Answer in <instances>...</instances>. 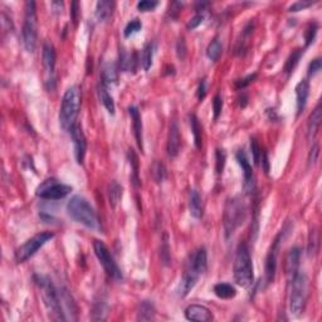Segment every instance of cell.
I'll return each mask as SVG.
<instances>
[{"label":"cell","mask_w":322,"mask_h":322,"mask_svg":"<svg viewBox=\"0 0 322 322\" xmlns=\"http://www.w3.org/2000/svg\"><path fill=\"white\" fill-rule=\"evenodd\" d=\"M34 281L39 287L42 299L44 301L45 307L48 310V314L55 321H66V312L63 310L60 294L57 288L52 283V281L47 276H34Z\"/></svg>","instance_id":"obj_1"},{"label":"cell","mask_w":322,"mask_h":322,"mask_svg":"<svg viewBox=\"0 0 322 322\" xmlns=\"http://www.w3.org/2000/svg\"><path fill=\"white\" fill-rule=\"evenodd\" d=\"M81 110V91L77 86L67 88L62 98L59 110V123L64 131H68L76 125Z\"/></svg>","instance_id":"obj_2"},{"label":"cell","mask_w":322,"mask_h":322,"mask_svg":"<svg viewBox=\"0 0 322 322\" xmlns=\"http://www.w3.org/2000/svg\"><path fill=\"white\" fill-rule=\"evenodd\" d=\"M67 213H68V215L72 219L76 220L79 224H83L87 228H100L97 214L83 197L76 195V197L71 198V200L67 203Z\"/></svg>","instance_id":"obj_3"},{"label":"cell","mask_w":322,"mask_h":322,"mask_svg":"<svg viewBox=\"0 0 322 322\" xmlns=\"http://www.w3.org/2000/svg\"><path fill=\"white\" fill-rule=\"evenodd\" d=\"M234 280L242 287H248L254 281L253 263L246 243H241L237 248L234 258Z\"/></svg>","instance_id":"obj_4"},{"label":"cell","mask_w":322,"mask_h":322,"mask_svg":"<svg viewBox=\"0 0 322 322\" xmlns=\"http://www.w3.org/2000/svg\"><path fill=\"white\" fill-rule=\"evenodd\" d=\"M247 217V208L243 200L239 198H232L228 199L227 204H225L224 209V219H223V224H224V232L225 237L229 238L234 234L236 229L241 227L244 223Z\"/></svg>","instance_id":"obj_5"},{"label":"cell","mask_w":322,"mask_h":322,"mask_svg":"<svg viewBox=\"0 0 322 322\" xmlns=\"http://www.w3.org/2000/svg\"><path fill=\"white\" fill-rule=\"evenodd\" d=\"M23 44L26 52L33 53L37 48L38 38V20H37V9H35L34 1H26L25 14H24L23 23Z\"/></svg>","instance_id":"obj_6"},{"label":"cell","mask_w":322,"mask_h":322,"mask_svg":"<svg viewBox=\"0 0 322 322\" xmlns=\"http://www.w3.org/2000/svg\"><path fill=\"white\" fill-rule=\"evenodd\" d=\"M291 295H290V311L294 316H301L305 311L307 301V286L309 280L304 273H297L291 282Z\"/></svg>","instance_id":"obj_7"},{"label":"cell","mask_w":322,"mask_h":322,"mask_svg":"<svg viewBox=\"0 0 322 322\" xmlns=\"http://www.w3.org/2000/svg\"><path fill=\"white\" fill-rule=\"evenodd\" d=\"M54 238V234L52 232H42V233L35 234L30 239L25 242L23 246L19 247L15 252V260L18 263H23L28 261L29 258L34 256L47 242L52 241Z\"/></svg>","instance_id":"obj_8"},{"label":"cell","mask_w":322,"mask_h":322,"mask_svg":"<svg viewBox=\"0 0 322 322\" xmlns=\"http://www.w3.org/2000/svg\"><path fill=\"white\" fill-rule=\"evenodd\" d=\"M72 186L58 181L57 179H47L35 190L38 198L44 200H60L71 194Z\"/></svg>","instance_id":"obj_9"},{"label":"cell","mask_w":322,"mask_h":322,"mask_svg":"<svg viewBox=\"0 0 322 322\" xmlns=\"http://www.w3.org/2000/svg\"><path fill=\"white\" fill-rule=\"evenodd\" d=\"M93 251L96 257H97V260L100 261V263L102 265L103 270L106 271V273H107L111 278H113V280L122 281V272H121L120 267H118L117 263H116L115 258H113L112 254H111L107 246H106L102 241H94Z\"/></svg>","instance_id":"obj_10"},{"label":"cell","mask_w":322,"mask_h":322,"mask_svg":"<svg viewBox=\"0 0 322 322\" xmlns=\"http://www.w3.org/2000/svg\"><path fill=\"white\" fill-rule=\"evenodd\" d=\"M286 228L283 231L280 232L276 239L273 241L272 246H271L270 252L267 254V258H266V270H265V276H266V285H271L273 283L276 277V271H277V258H278V251H280L281 242L283 241V237H285Z\"/></svg>","instance_id":"obj_11"},{"label":"cell","mask_w":322,"mask_h":322,"mask_svg":"<svg viewBox=\"0 0 322 322\" xmlns=\"http://www.w3.org/2000/svg\"><path fill=\"white\" fill-rule=\"evenodd\" d=\"M208 268V253L204 247H200L197 251L190 254L188 263H186V270L189 272L194 273L198 277L203 275Z\"/></svg>","instance_id":"obj_12"},{"label":"cell","mask_w":322,"mask_h":322,"mask_svg":"<svg viewBox=\"0 0 322 322\" xmlns=\"http://www.w3.org/2000/svg\"><path fill=\"white\" fill-rule=\"evenodd\" d=\"M69 134H71L72 142H73L74 156H76L77 163H78L79 165H82L87 151V141L86 136H84L83 134V130H82V127L78 123H76V125L69 130Z\"/></svg>","instance_id":"obj_13"},{"label":"cell","mask_w":322,"mask_h":322,"mask_svg":"<svg viewBox=\"0 0 322 322\" xmlns=\"http://www.w3.org/2000/svg\"><path fill=\"white\" fill-rule=\"evenodd\" d=\"M236 157L239 166L242 168V171H243L244 191H246L247 194H252L254 191V189H256V181H254V174L251 163H249L248 159H247V155L243 150H239V151L237 152Z\"/></svg>","instance_id":"obj_14"},{"label":"cell","mask_w":322,"mask_h":322,"mask_svg":"<svg viewBox=\"0 0 322 322\" xmlns=\"http://www.w3.org/2000/svg\"><path fill=\"white\" fill-rule=\"evenodd\" d=\"M43 66L47 73V83L50 82V89L54 83V68H55V50L50 43L43 44Z\"/></svg>","instance_id":"obj_15"},{"label":"cell","mask_w":322,"mask_h":322,"mask_svg":"<svg viewBox=\"0 0 322 322\" xmlns=\"http://www.w3.org/2000/svg\"><path fill=\"white\" fill-rule=\"evenodd\" d=\"M300 261H301V249H300L299 247H294V248L290 249L287 253V257H286L285 262L286 276H287L290 282H291L292 278L299 273Z\"/></svg>","instance_id":"obj_16"},{"label":"cell","mask_w":322,"mask_h":322,"mask_svg":"<svg viewBox=\"0 0 322 322\" xmlns=\"http://www.w3.org/2000/svg\"><path fill=\"white\" fill-rule=\"evenodd\" d=\"M185 317L189 321L209 322L213 320V314L209 309L202 305H190L185 310Z\"/></svg>","instance_id":"obj_17"},{"label":"cell","mask_w":322,"mask_h":322,"mask_svg":"<svg viewBox=\"0 0 322 322\" xmlns=\"http://www.w3.org/2000/svg\"><path fill=\"white\" fill-rule=\"evenodd\" d=\"M180 130L176 121H173L170 123L169 128V137H168V154L170 157H175L180 151Z\"/></svg>","instance_id":"obj_18"},{"label":"cell","mask_w":322,"mask_h":322,"mask_svg":"<svg viewBox=\"0 0 322 322\" xmlns=\"http://www.w3.org/2000/svg\"><path fill=\"white\" fill-rule=\"evenodd\" d=\"M128 113L131 116L132 125H134V134L136 139L137 146L141 151H144V136H142V121L140 111L136 106H130L128 107Z\"/></svg>","instance_id":"obj_19"},{"label":"cell","mask_w":322,"mask_h":322,"mask_svg":"<svg viewBox=\"0 0 322 322\" xmlns=\"http://www.w3.org/2000/svg\"><path fill=\"white\" fill-rule=\"evenodd\" d=\"M321 120H322V110H321V103L316 106L314 111H312L311 116L309 118V122H307V139L310 141L316 137L317 132L320 130V126H321Z\"/></svg>","instance_id":"obj_20"},{"label":"cell","mask_w":322,"mask_h":322,"mask_svg":"<svg viewBox=\"0 0 322 322\" xmlns=\"http://www.w3.org/2000/svg\"><path fill=\"white\" fill-rule=\"evenodd\" d=\"M310 94V84L307 79L300 82L296 86V96H297V116L301 115L304 112L305 107H306L307 98Z\"/></svg>","instance_id":"obj_21"},{"label":"cell","mask_w":322,"mask_h":322,"mask_svg":"<svg viewBox=\"0 0 322 322\" xmlns=\"http://www.w3.org/2000/svg\"><path fill=\"white\" fill-rule=\"evenodd\" d=\"M198 280H199V277H198V276H195V275H193V273L185 271V272H184L183 278H181L180 283H179V287H178L179 296L180 297L188 296L189 292H190L191 290L195 287Z\"/></svg>","instance_id":"obj_22"},{"label":"cell","mask_w":322,"mask_h":322,"mask_svg":"<svg viewBox=\"0 0 322 322\" xmlns=\"http://www.w3.org/2000/svg\"><path fill=\"white\" fill-rule=\"evenodd\" d=\"M189 212L191 217L200 219L203 217V202L198 190H191L189 195Z\"/></svg>","instance_id":"obj_23"},{"label":"cell","mask_w":322,"mask_h":322,"mask_svg":"<svg viewBox=\"0 0 322 322\" xmlns=\"http://www.w3.org/2000/svg\"><path fill=\"white\" fill-rule=\"evenodd\" d=\"M113 8H115V3L113 1H106V0H101L96 4V18L98 21H106L111 15H112Z\"/></svg>","instance_id":"obj_24"},{"label":"cell","mask_w":322,"mask_h":322,"mask_svg":"<svg viewBox=\"0 0 322 322\" xmlns=\"http://www.w3.org/2000/svg\"><path fill=\"white\" fill-rule=\"evenodd\" d=\"M97 93H98V98H100L101 103L105 106V108L108 111V113H111V115H115V110H116L115 101H113L112 96H111L110 92H108L107 87H106L105 84L100 83L98 84Z\"/></svg>","instance_id":"obj_25"},{"label":"cell","mask_w":322,"mask_h":322,"mask_svg":"<svg viewBox=\"0 0 322 322\" xmlns=\"http://www.w3.org/2000/svg\"><path fill=\"white\" fill-rule=\"evenodd\" d=\"M101 83L106 87L117 83V69L113 63H106L101 73Z\"/></svg>","instance_id":"obj_26"},{"label":"cell","mask_w":322,"mask_h":322,"mask_svg":"<svg viewBox=\"0 0 322 322\" xmlns=\"http://www.w3.org/2000/svg\"><path fill=\"white\" fill-rule=\"evenodd\" d=\"M214 294L215 296L222 300H231L233 299V297H236L237 290L231 283L220 282L214 286Z\"/></svg>","instance_id":"obj_27"},{"label":"cell","mask_w":322,"mask_h":322,"mask_svg":"<svg viewBox=\"0 0 322 322\" xmlns=\"http://www.w3.org/2000/svg\"><path fill=\"white\" fill-rule=\"evenodd\" d=\"M155 315H156V311H155V306L152 302L142 301L140 304L139 312H137L139 321H152V320H155Z\"/></svg>","instance_id":"obj_28"},{"label":"cell","mask_w":322,"mask_h":322,"mask_svg":"<svg viewBox=\"0 0 322 322\" xmlns=\"http://www.w3.org/2000/svg\"><path fill=\"white\" fill-rule=\"evenodd\" d=\"M189 121H190V128L191 132H193V137H194V142L197 149H202L203 145V130L202 126H200L199 120H198L197 116L194 113H191L189 116Z\"/></svg>","instance_id":"obj_29"},{"label":"cell","mask_w":322,"mask_h":322,"mask_svg":"<svg viewBox=\"0 0 322 322\" xmlns=\"http://www.w3.org/2000/svg\"><path fill=\"white\" fill-rule=\"evenodd\" d=\"M122 193H123L122 186H121L116 180L111 181V184L108 185V200H110L111 207L112 208L117 207L120 200L122 199Z\"/></svg>","instance_id":"obj_30"},{"label":"cell","mask_w":322,"mask_h":322,"mask_svg":"<svg viewBox=\"0 0 322 322\" xmlns=\"http://www.w3.org/2000/svg\"><path fill=\"white\" fill-rule=\"evenodd\" d=\"M155 53V44L154 43H147L144 47L141 53V64L145 71H149L150 67L152 66V58Z\"/></svg>","instance_id":"obj_31"},{"label":"cell","mask_w":322,"mask_h":322,"mask_svg":"<svg viewBox=\"0 0 322 322\" xmlns=\"http://www.w3.org/2000/svg\"><path fill=\"white\" fill-rule=\"evenodd\" d=\"M136 57L131 55L126 50L120 52V68L123 72H131L135 69V63H136Z\"/></svg>","instance_id":"obj_32"},{"label":"cell","mask_w":322,"mask_h":322,"mask_svg":"<svg viewBox=\"0 0 322 322\" xmlns=\"http://www.w3.org/2000/svg\"><path fill=\"white\" fill-rule=\"evenodd\" d=\"M222 52H223V45L219 38L213 39L207 48L208 58H209L210 60H213V62H217V60L219 59V57L222 55Z\"/></svg>","instance_id":"obj_33"},{"label":"cell","mask_w":322,"mask_h":322,"mask_svg":"<svg viewBox=\"0 0 322 322\" xmlns=\"http://www.w3.org/2000/svg\"><path fill=\"white\" fill-rule=\"evenodd\" d=\"M302 54H304V49H296L291 53V55L288 57L287 62H286L285 66V72L287 74H291L294 72V69L296 68L297 64H299L300 59H301Z\"/></svg>","instance_id":"obj_34"},{"label":"cell","mask_w":322,"mask_h":322,"mask_svg":"<svg viewBox=\"0 0 322 322\" xmlns=\"http://www.w3.org/2000/svg\"><path fill=\"white\" fill-rule=\"evenodd\" d=\"M128 159H130V165H131L132 175H131V181L134 183L135 186L140 185V179H139V159H137L136 154L134 152V150H130L128 151Z\"/></svg>","instance_id":"obj_35"},{"label":"cell","mask_w":322,"mask_h":322,"mask_svg":"<svg viewBox=\"0 0 322 322\" xmlns=\"http://www.w3.org/2000/svg\"><path fill=\"white\" fill-rule=\"evenodd\" d=\"M151 173H152V178H154V180L156 181V183H163L164 180L166 179V175H168V171H166V168L165 165H164L163 163H160V161H156V163L152 165V169H151Z\"/></svg>","instance_id":"obj_36"},{"label":"cell","mask_w":322,"mask_h":322,"mask_svg":"<svg viewBox=\"0 0 322 322\" xmlns=\"http://www.w3.org/2000/svg\"><path fill=\"white\" fill-rule=\"evenodd\" d=\"M141 28H142L141 21H140L137 18L132 19V20H130L127 24H126L125 29H123V35H125L126 38L131 37V35L139 33V31L141 30Z\"/></svg>","instance_id":"obj_37"},{"label":"cell","mask_w":322,"mask_h":322,"mask_svg":"<svg viewBox=\"0 0 322 322\" xmlns=\"http://www.w3.org/2000/svg\"><path fill=\"white\" fill-rule=\"evenodd\" d=\"M161 261L165 266L170 265V247H169V238L168 234H164L163 239H161Z\"/></svg>","instance_id":"obj_38"},{"label":"cell","mask_w":322,"mask_h":322,"mask_svg":"<svg viewBox=\"0 0 322 322\" xmlns=\"http://www.w3.org/2000/svg\"><path fill=\"white\" fill-rule=\"evenodd\" d=\"M215 160H217L215 161V170H217L218 175H220L223 173V170H224L225 161H227V154H225L224 150L217 149V151H215Z\"/></svg>","instance_id":"obj_39"},{"label":"cell","mask_w":322,"mask_h":322,"mask_svg":"<svg viewBox=\"0 0 322 322\" xmlns=\"http://www.w3.org/2000/svg\"><path fill=\"white\" fill-rule=\"evenodd\" d=\"M251 151L252 156H253V163L256 165H260L261 157H262V149H261L260 144H258V141L254 137L251 139Z\"/></svg>","instance_id":"obj_40"},{"label":"cell","mask_w":322,"mask_h":322,"mask_svg":"<svg viewBox=\"0 0 322 322\" xmlns=\"http://www.w3.org/2000/svg\"><path fill=\"white\" fill-rule=\"evenodd\" d=\"M317 29H319V26H317L316 23H310L309 26H307L306 31H305L306 48L309 47L310 44H312V43H314L315 38H316V34H317Z\"/></svg>","instance_id":"obj_41"},{"label":"cell","mask_w":322,"mask_h":322,"mask_svg":"<svg viewBox=\"0 0 322 322\" xmlns=\"http://www.w3.org/2000/svg\"><path fill=\"white\" fill-rule=\"evenodd\" d=\"M223 110V98L219 93H217L213 98V113H214V120H218Z\"/></svg>","instance_id":"obj_42"},{"label":"cell","mask_w":322,"mask_h":322,"mask_svg":"<svg viewBox=\"0 0 322 322\" xmlns=\"http://www.w3.org/2000/svg\"><path fill=\"white\" fill-rule=\"evenodd\" d=\"M157 5H159V1H154V0H141V1L137 3L136 6L140 11L145 13V11L154 10Z\"/></svg>","instance_id":"obj_43"},{"label":"cell","mask_w":322,"mask_h":322,"mask_svg":"<svg viewBox=\"0 0 322 322\" xmlns=\"http://www.w3.org/2000/svg\"><path fill=\"white\" fill-rule=\"evenodd\" d=\"M186 53H188V48H186V43L184 40V38H180L176 43V55H178L179 59L184 60L186 57Z\"/></svg>","instance_id":"obj_44"},{"label":"cell","mask_w":322,"mask_h":322,"mask_svg":"<svg viewBox=\"0 0 322 322\" xmlns=\"http://www.w3.org/2000/svg\"><path fill=\"white\" fill-rule=\"evenodd\" d=\"M322 68V59L321 58H315L309 66V76H315L319 73Z\"/></svg>","instance_id":"obj_45"},{"label":"cell","mask_w":322,"mask_h":322,"mask_svg":"<svg viewBox=\"0 0 322 322\" xmlns=\"http://www.w3.org/2000/svg\"><path fill=\"white\" fill-rule=\"evenodd\" d=\"M316 1H307V0H302V1H297V3L292 4L288 10L290 11H299V10H304V9L309 8V6H312Z\"/></svg>","instance_id":"obj_46"},{"label":"cell","mask_w":322,"mask_h":322,"mask_svg":"<svg viewBox=\"0 0 322 322\" xmlns=\"http://www.w3.org/2000/svg\"><path fill=\"white\" fill-rule=\"evenodd\" d=\"M203 21H204V15H203L202 13L195 14V15L193 16V18H191L190 20H189L188 29H195V28H198V26H199L200 24L203 23Z\"/></svg>","instance_id":"obj_47"},{"label":"cell","mask_w":322,"mask_h":322,"mask_svg":"<svg viewBox=\"0 0 322 322\" xmlns=\"http://www.w3.org/2000/svg\"><path fill=\"white\" fill-rule=\"evenodd\" d=\"M319 155H320L319 144H314L309 154V165H314V164L316 163L317 159H319Z\"/></svg>","instance_id":"obj_48"},{"label":"cell","mask_w":322,"mask_h":322,"mask_svg":"<svg viewBox=\"0 0 322 322\" xmlns=\"http://www.w3.org/2000/svg\"><path fill=\"white\" fill-rule=\"evenodd\" d=\"M205 94H207V82H205V79H202L199 83V86H198V91H197L198 100L199 101L204 100Z\"/></svg>","instance_id":"obj_49"},{"label":"cell","mask_w":322,"mask_h":322,"mask_svg":"<svg viewBox=\"0 0 322 322\" xmlns=\"http://www.w3.org/2000/svg\"><path fill=\"white\" fill-rule=\"evenodd\" d=\"M254 78H256V74H251V76L246 77V78L239 79V81H237V88H238V89L246 88V87L248 86V84L251 83V82H253Z\"/></svg>","instance_id":"obj_50"},{"label":"cell","mask_w":322,"mask_h":322,"mask_svg":"<svg viewBox=\"0 0 322 322\" xmlns=\"http://www.w3.org/2000/svg\"><path fill=\"white\" fill-rule=\"evenodd\" d=\"M316 244H317L316 232L312 231L311 234H310V242H309V253L310 254H312L316 252Z\"/></svg>","instance_id":"obj_51"},{"label":"cell","mask_w":322,"mask_h":322,"mask_svg":"<svg viewBox=\"0 0 322 322\" xmlns=\"http://www.w3.org/2000/svg\"><path fill=\"white\" fill-rule=\"evenodd\" d=\"M261 161H262L263 170H265L266 174H268V171H270V161H268V154L266 151L262 152V157H261Z\"/></svg>","instance_id":"obj_52"},{"label":"cell","mask_w":322,"mask_h":322,"mask_svg":"<svg viewBox=\"0 0 322 322\" xmlns=\"http://www.w3.org/2000/svg\"><path fill=\"white\" fill-rule=\"evenodd\" d=\"M72 19L74 20V23L77 21V14H78V3L77 1H73L72 3Z\"/></svg>","instance_id":"obj_53"},{"label":"cell","mask_w":322,"mask_h":322,"mask_svg":"<svg viewBox=\"0 0 322 322\" xmlns=\"http://www.w3.org/2000/svg\"><path fill=\"white\" fill-rule=\"evenodd\" d=\"M50 5H52L53 10H54V11H57V13H62V9H63V3H62V1H53V3L50 4Z\"/></svg>","instance_id":"obj_54"}]
</instances>
